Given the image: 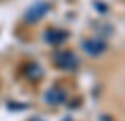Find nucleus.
I'll return each instance as SVG.
<instances>
[{"label":"nucleus","instance_id":"0eeeda50","mask_svg":"<svg viewBox=\"0 0 125 121\" xmlns=\"http://www.w3.org/2000/svg\"><path fill=\"white\" fill-rule=\"evenodd\" d=\"M62 121H75L73 117H65V119H62Z\"/></svg>","mask_w":125,"mask_h":121},{"label":"nucleus","instance_id":"6e6552de","mask_svg":"<svg viewBox=\"0 0 125 121\" xmlns=\"http://www.w3.org/2000/svg\"><path fill=\"white\" fill-rule=\"evenodd\" d=\"M30 121H41V119H39V117H32Z\"/></svg>","mask_w":125,"mask_h":121},{"label":"nucleus","instance_id":"f257e3e1","mask_svg":"<svg viewBox=\"0 0 125 121\" xmlns=\"http://www.w3.org/2000/svg\"><path fill=\"white\" fill-rule=\"evenodd\" d=\"M49 9H51V4L45 2V0L34 2V4L24 11V21L26 22H37V21H41L43 17L49 13Z\"/></svg>","mask_w":125,"mask_h":121},{"label":"nucleus","instance_id":"7ed1b4c3","mask_svg":"<svg viewBox=\"0 0 125 121\" xmlns=\"http://www.w3.org/2000/svg\"><path fill=\"white\" fill-rule=\"evenodd\" d=\"M65 99H67V93H65L62 88H51V90H47V93H45V102L51 104V106L63 104Z\"/></svg>","mask_w":125,"mask_h":121},{"label":"nucleus","instance_id":"20e7f679","mask_svg":"<svg viewBox=\"0 0 125 121\" xmlns=\"http://www.w3.org/2000/svg\"><path fill=\"white\" fill-rule=\"evenodd\" d=\"M82 48L90 54V56H99V54H103L104 50H106V45H104V41L94 37V39H84Z\"/></svg>","mask_w":125,"mask_h":121},{"label":"nucleus","instance_id":"423d86ee","mask_svg":"<svg viewBox=\"0 0 125 121\" xmlns=\"http://www.w3.org/2000/svg\"><path fill=\"white\" fill-rule=\"evenodd\" d=\"M24 74H26V78H30V80H39L41 74H43V71H41V67H39L37 63H28L24 67Z\"/></svg>","mask_w":125,"mask_h":121},{"label":"nucleus","instance_id":"39448f33","mask_svg":"<svg viewBox=\"0 0 125 121\" xmlns=\"http://www.w3.org/2000/svg\"><path fill=\"white\" fill-rule=\"evenodd\" d=\"M67 37H69V34L65 30H60V28H51V30L45 32V41L49 45H62Z\"/></svg>","mask_w":125,"mask_h":121},{"label":"nucleus","instance_id":"f03ea898","mask_svg":"<svg viewBox=\"0 0 125 121\" xmlns=\"http://www.w3.org/2000/svg\"><path fill=\"white\" fill-rule=\"evenodd\" d=\"M54 63L63 71H73L78 67V58L71 50H60L54 54Z\"/></svg>","mask_w":125,"mask_h":121}]
</instances>
